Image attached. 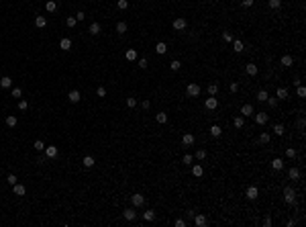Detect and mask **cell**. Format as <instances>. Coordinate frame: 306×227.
Wrapping results in <instances>:
<instances>
[{
    "label": "cell",
    "instance_id": "28",
    "mask_svg": "<svg viewBox=\"0 0 306 227\" xmlns=\"http://www.w3.org/2000/svg\"><path fill=\"white\" fill-rule=\"evenodd\" d=\"M100 31L102 29H100L98 23H92V25H90V35H100Z\"/></svg>",
    "mask_w": 306,
    "mask_h": 227
},
{
    "label": "cell",
    "instance_id": "34",
    "mask_svg": "<svg viewBox=\"0 0 306 227\" xmlns=\"http://www.w3.org/2000/svg\"><path fill=\"white\" fill-rule=\"evenodd\" d=\"M6 125H8V127H16V117H14V115H8V117H6Z\"/></svg>",
    "mask_w": 306,
    "mask_h": 227
},
{
    "label": "cell",
    "instance_id": "4",
    "mask_svg": "<svg viewBox=\"0 0 306 227\" xmlns=\"http://www.w3.org/2000/svg\"><path fill=\"white\" fill-rule=\"evenodd\" d=\"M186 92H188V96H198V94H200V86H198V84H188Z\"/></svg>",
    "mask_w": 306,
    "mask_h": 227
},
{
    "label": "cell",
    "instance_id": "26",
    "mask_svg": "<svg viewBox=\"0 0 306 227\" xmlns=\"http://www.w3.org/2000/svg\"><path fill=\"white\" fill-rule=\"evenodd\" d=\"M125 57H127L129 62H135V59H137V51H135V49H127V53H125Z\"/></svg>",
    "mask_w": 306,
    "mask_h": 227
},
{
    "label": "cell",
    "instance_id": "51",
    "mask_svg": "<svg viewBox=\"0 0 306 227\" xmlns=\"http://www.w3.org/2000/svg\"><path fill=\"white\" fill-rule=\"evenodd\" d=\"M182 162H184V164H192V162H194V158H192L190 153H186V156L182 158Z\"/></svg>",
    "mask_w": 306,
    "mask_h": 227
},
{
    "label": "cell",
    "instance_id": "29",
    "mask_svg": "<svg viewBox=\"0 0 306 227\" xmlns=\"http://www.w3.org/2000/svg\"><path fill=\"white\" fill-rule=\"evenodd\" d=\"M143 221H155V211H145L143 213Z\"/></svg>",
    "mask_w": 306,
    "mask_h": 227
},
{
    "label": "cell",
    "instance_id": "22",
    "mask_svg": "<svg viewBox=\"0 0 306 227\" xmlns=\"http://www.w3.org/2000/svg\"><path fill=\"white\" fill-rule=\"evenodd\" d=\"M182 143L184 145H194V135H192V133H186L182 137Z\"/></svg>",
    "mask_w": 306,
    "mask_h": 227
},
{
    "label": "cell",
    "instance_id": "18",
    "mask_svg": "<svg viewBox=\"0 0 306 227\" xmlns=\"http://www.w3.org/2000/svg\"><path fill=\"white\" fill-rule=\"evenodd\" d=\"M245 72H247L249 76H255L259 70H257V66H255V63H247V66H245Z\"/></svg>",
    "mask_w": 306,
    "mask_h": 227
},
{
    "label": "cell",
    "instance_id": "35",
    "mask_svg": "<svg viewBox=\"0 0 306 227\" xmlns=\"http://www.w3.org/2000/svg\"><path fill=\"white\" fill-rule=\"evenodd\" d=\"M216 92H218V84H210V86H208V94H210V96H216Z\"/></svg>",
    "mask_w": 306,
    "mask_h": 227
},
{
    "label": "cell",
    "instance_id": "32",
    "mask_svg": "<svg viewBox=\"0 0 306 227\" xmlns=\"http://www.w3.org/2000/svg\"><path fill=\"white\" fill-rule=\"evenodd\" d=\"M233 125H235L237 129H243V125H245V119H243V117H235V121H233Z\"/></svg>",
    "mask_w": 306,
    "mask_h": 227
},
{
    "label": "cell",
    "instance_id": "27",
    "mask_svg": "<svg viewBox=\"0 0 306 227\" xmlns=\"http://www.w3.org/2000/svg\"><path fill=\"white\" fill-rule=\"evenodd\" d=\"M220 133H223V129H220L218 125H212L210 127V135L212 137H220Z\"/></svg>",
    "mask_w": 306,
    "mask_h": 227
},
{
    "label": "cell",
    "instance_id": "45",
    "mask_svg": "<svg viewBox=\"0 0 306 227\" xmlns=\"http://www.w3.org/2000/svg\"><path fill=\"white\" fill-rule=\"evenodd\" d=\"M170 68H171V70H174V72H178V70H180V68H182V63H180V62H178V59H174V62H171V63H170Z\"/></svg>",
    "mask_w": 306,
    "mask_h": 227
},
{
    "label": "cell",
    "instance_id": "13",
    "mask_svg": "<svg viewBox=\"0 0 306 227\" xmlns=\"http://www.w3.org/2000/svg\"><path fill=\"white\" fill-rule=\"evenodd\" d=\"M194 223H196V227H204L208 221H206V217H204V215H194Z\"/></svg>",
    "mask_w": 306,
    "mask_h": 227
},
{
    "label": "cell",
    "instance_id": "41",
    "mask_svg": "<svg viewBox=\"0 0 306 227\" xmlns=\"http://www.w3.org/2000/svg\"><path fill=\"white\" fill-rule=\"evenodd\" d=\"M116 6L121 8V10H125V8H129V0H118V2H116Z\"/></svg>",
    "mask_w": 306,
    "mask_h": 227
},
{
    "label": "cell",
    "instance_id": "61",
    "mask_svg": "<svg viewBox=\"0 0 306 227\" xmlns=\"http://www.w3.org/2000/svg\"><path fill=\"white\" fill-rule=\"evenodd\" d=\"M237 90H239V84L233 82V84H231V92H237Z\"/></svg>",
    "mask_w": 306,
    "mask_h": 227
},
{
    "label": "cell",
    "instance_id": "19",
    "mask_svg": "<svg viewBox=\"0 0 306 227\" xmlns=\"http://www.w3.org/2000/svg\"><path fill=\"white\" fill-rule=\"evenodd\" d=\"M122 217H125V219H127V221H135L137 213H135V211H133V209H127V211L122 213Z\"/></svg>",
    "mask_w": 306,
    "mask_h": 227
},
{
    "label": "cell",
    "instance_id": "47",
    "mask_svg": "<svg viewBox=\"0 0 306 227\" xmlns=\"http://www.w3.org/2000/svg\"><path fill=\"white\" fill-rule=\"evenodd\" d=\"M96 94H98L100 98H104V96H106V88H104V86H98V90H96Z\"/></svg>",
    "mask_w": 306,
    "mask_h": 227
},
{
    "label": "cell",
    "instance_id": "44",
    "mask_svg": "<svg viewBox=\"0 0 306 227\" xmlns=\"http://www.w3.org/2000/svg\"><path fill=\"white\" fill-rule=\"evenodd\" d=\"M223 39H224L227 43H231L233 39H235V37H233V33H229V31H224V33H223Z\"/></svg>",
    "mask_w": 306,
    "mask_h": 227
},
{
    "label": "cell",
    "instance_id": "53",
    "mask_svg": "<svg viewBox=\"0 0 306 227\" xmlns=\"http://www.w3.org/2000/svg\"><path fill=\"white\" fill-rule=\"evenodd\" d=\"M267 4H269V8H280V4H282V2H280V0H269Z\"/></svg>",
    "mask_w": 306,
    "mask_h": 227
},
{
    "label": "cell",
    "instance_id": "12",
    "mask_svg": "<svg viewBox=\"0 0 306 227\" xmlns=\"http://www.w3.org/2000/svg\"><path fill=\"white\" fill-rule=\"evenodd\" d=\"M272 168L273 170H284V160L282 158H273L272 160Z\"/></svg>",
    "mask_w": 306,
    "mask_h": 227
},
{
    "label": "cell",
    "instance_id": "46",
    "mask_svg": "<svg viewBox=\"0 0 306 227\" xmlns=\"http://www.w3.org/2000/svg\"><path fill=\"white\" fill-rule=\"evenodd\" d=\"M127 106H129V109H133V106H137V98L129 96V98H127Z\"/></svg>",
    "mask_w": 306,
    "mask_h": 227
},
{
    "label": "cell",
    "instance_id": "39",
    "mask_svg": "<svg viewBox=\"0 0 306 227\" xmlns=\"http://www.w3.org/2000/svg\"><path fill=\"white\" fill-rule=\"evenodd\" d=\"M273 133H276V135H284V125H273Z\"/></svg>",
    "mask_w": 306,
    "mask_h": 227
},
{
    "label": "cell",
    "instance_id": "24",
    "mask_svg": "<svg viewBox=\"0 0 306 227\" xmlns=\"http://www.w3.org/2000/svg\"><path fill=\"white\" fill-rule=\"evenodd\" d=\"M82 166H84V168H92V166H94V158H92V156H86V158L82 160Z\"/></svg>",
    "mask_w": 306,
    "mask_h": 227
},
{
    "label": "cell",
    "instance_id": "52",
    "mask_svg": "<svg viewBox=\"0 0 306 227\" xmlns=\"http://www.w3.org/2000/svg\"><path fill=\"white\" fill-rule=\"evenodd\" d=\"M6 182H8V184H10V186H12V184H16V176H14V174H8Z\"/></svg>",
    "mask_w": 306,
    "mask_h": 227
},
{
    "label": "cell",
    "instance_id": "48",
    "mask_svg": "<svg viewBox=\"0 0 306 227\" xmlns=\"http://www.w3.org/2000/svg\"><path fill=\"white\" fill-rule=\"evenodd\" d=\"M267 104H269L272 109H276V106H278V98H276V96H273V98H269V96H267Z\"/></svg>",
    "mask_w": 306,
    "mask_h": 227
},
{
    "label": "cell",
    "instance_id": "58",
    "mask_svg": "<svg viewBox=\"0 0 306 227\" xmlns=\"http://www.w3.org/2000/svg\"><path fill=\"white\" fill-rule=\"evenodd\" d=\"M84 19H86V14L82 13V10H80V13H78V14H76V21H84Z\"/></svg>",
    "mask_w": 306,
    "mask_h": 227
},
{
    "label": "cell",
    "instance_id": "11",
    "mask_svg": "<svg viewBox=\"0 0 306 227\" xmlns=\"http://www.w3.org/2000/svg\"><path fill=\"white\" fill-rule=\"evenodd\" d=\"M253 115V106L251 104H243L241 106V117H251Z\"/></svg>",
    "mask_w": 306,
    "mask_h": 227
},
{
    "label": "cell",
    "instance_id": "59",
    "mask_svg": "<svg viewBox=\"0 0 306 227\" xmlns=\"http://www.w3.org/2000/svg\"><path fill=\"white\" fill-rule=\"evenodd\" d=\"M176 227H186V221H184V219H176Z\"/></svg>",
    "mask_w": 306,
    "mask_h": 227
},
{
    "label": "cell",
    "instance_id": "55",
    "mask_svg": "<svg viewBox=\"0 0 306 227\" xmlns=\"http://www.w3.org/2000/svg\"><path fill=\"white\" fill-rule=\"evenodd\" d=\"M253 2H255V0H241V4H243L245 8H249V6H253Z\"/></svg>",
    "mask_w": 306,
    "mask_h": 227
},
{
    "label": "cell",
    "instance_id": "57",
    "mask_svg": "<svg viewBox=\"0 0 306 227\" xmlns=\"http://www.w3.org/2000/svg\"><path fill=\"white\" fill-rule=\"evenodd\" d=\"M27 106H29L27 100H20V103H19V109H20V110H27Z\"/></svg>",
    "mask_w": 306,
    "mask_h": 227
},
{
    "label": "cell",
    "instance_id": "5",
    "mask_svg": "<svg viewBox=\"0 0 306 227\" xmlns=\"http://www.w3.org/2000/svg\"><path fill=\"white\" fill-rule=\"evenodd\" d=\"M131 200H133V205H135V207H143V203H145V196H143V194H139V193H135L133 196H131Z\"/></svg>",
    "mask_w": 306,
    "mask_h": 227
},
{
    "label": "cell",
    "instance_id": "3",
    "mask_svg": "<svg viewBox=\"0 0 306 227\" xmlns=\"http://www.w3.org/2000/svg\"><path fill=\"white\" fill-rule=\"evenodd\" d=\"M57 153H59V150H57L55 145H49V147H45V158H47V160L57 158Z\"/></svg>",
    "mask_w": 306,
    "mask_h": 227
},
{
    "label": "cell",
    "instance_id": "54",
    "mask_svg": "<svg viewBox=\"0 0 306 227\" xmlns=\"http://www.w3.org/2000/svg\"><path fill=\"white\" fill-rule=\"evenodd\" d=\"M204 158H206V151H204V150H198V151H196V160H204Z\"/></svg>",
    "mask_w": 306,
    "mask_h": 227
},
{
    "label": "cell",
    "instance_id": "20",
    "mask_svg": "<svg viewBox=\"0 0 306 227\" xmlns=\"http://www.w3.org/2000/svg\"><path fill=\"white\" fill-rule=\"evenodd\" d=\"M0 86H2V88H10V86H12V80H10L8 76H2V78H0Z\"/></svg>",
    "mask_w": 306,
    "mask_h": 227
},
{
    "label": "cell",
    "instance_id": "49",
    "mask_svg": "<svg viewBox=\"0 0 306 227\" xmlns=\"http://www.w3.org/2000/svg\"><path fill=\"white\" fill-rule=\"evenodd\" d=\"M296 94H298L300 98H304V96H306V88H304V86H298V90H296Z\"/></svg>",
    "mask_w": 306,
    "mask_h": 227
},
{
    "label": "cell",
    "instance_id": "15",
    "mask_svg": "<svg viewBox=\"0 0 306 227\" xmlns=\"http://www.w3.org/2000/svg\"><path fill=\"white\" fill-rule=\"evenodd\" d=\"M243 47H245V45H243V41H241V39H233V51L241 53V51H243Z\"/></svg>",
    "mask_w": 306,
    "mask_h": 227
},
{
    "label": "cell",
    "instance_id": "1",
    "mask_svg": "<svg viewBox=\"0 0 306 227\" xmlns=\"http://www.w3.org/2000/svg\"><path fill=\"white\" fill-rule=\"evenodd\" d=\"M284 200L288 203V205H294V200H296V193H294V188H290V186H286V188H284Z\"/></svg>",
    "mask_w": 306,
    "mask_h": 227
},
{
    "label": "cell",
    "instance_id": "56",
    "mask_svg": "<svg viewBox=\"0 0 306 227\" xmlns=\"http://www.w3.org/2000/svg\"><path fill=\"white\" fill-rule=\"evenodd\" d=\"M139 68H141V70L147 68V59H145V57H141V59H139Z\"/></svg>",
    "mask_w": 306,
    "mask_h": 227
},
{
    "label": "cell",
    "instance_id": "14",
    "mask_svg": "<svg viewBox=\"0 0 306 227\" xmlns=\"http://www.w3.org/2000/svg\"><path fill=\"white\" fill-rule=\"evenodd\" d=\"M45 10H47V13H55V10H57V2H55V0H47V2H45Z\"/></svg>",
    "mask_w": 306,
    "mask_h": 227
},
{
    "label": "cell",
    "instance_id": "16",
    "mask_svg": "<svg viewBox=\"0 0 306 227\" xmlns=\"http://www.w3.org/2000/svg\"><path fill=\"white\" fill-rule=\"evenodd\" d=\"M59 47H61V49H65V51H69V49H72V39L63 37V39L59 41Z\"/></svg>",
    "mask_w": 306,
    "mask_h": 227
},
{
    "label": "cell",
    "instance_id": "37",
    "mask_svg": "<svg viewBox=\"0 0 306 227\" xmlns=\"http://www.w3.org/2000/svg\"><path fill=\"white\" fill-rule=\"evenodd\" d=\"M76 23H78V21H76V16H68V19H65V25H68L69 29H74Z\"/></svg>",
    "mask_w": 306,
    "mask_h": 227
},
{
    "label": "cell",
    "instance_id": "33",
    "mask_svg": "<svg viewBox=\"0 0 306 227\" xmlns=\"http://www.w3.org/2000/svg\"><path fill=\"white\" fill-rule=\"evenodd\" d=\"M286 96H288V90H286V88H278L276 98H278V100H282V98H286Z\"/></svg>",
    "mask_w": 306,
    "mask_h": 227
},
{
    "label": "cell",
    "instance_id": "21",
    "mask_svg": "<svg viewBox=\"0 0 306 227\" xmlns=\"http://www.w3.org/2000/svg\"><path fill=\"white\" fill-rule=\"evenodd\" d=\"M155 51H157V53H159V55L167 53V45H165V43H163V41H159V43H157V45H155Z\"/></svg>",
    "mask_w": 306,
    "mask_h": 227
},
{
    "label": "cell",
    "instance_id": "31",
    "mask_svg": "<svg viewBox=\"0 0 306 227\" xmlns=\"http://www.w3.org/2000/svg\"><path fill=\"white\" fill-rule=\"evenodd\" d=\"M127 29H129V27H127V23H125V21H121V23H118V25H116V33H127Z\"/></svg>",
    "mask_w": 306,
    "mask_h": 227
},
{
    "label": "cell",
    "instance_id": "23",
    "mask_svg": "<svg viewBox=\"0 0 306 227\" xmlns=\"http://www.w3.org/2000/svg\"><path fill=\"white\" fill-rule=\"evenodd\" d=\"M192 174H194V176H196V178H200V176H202V174H204V170H202V166H200V164H196V166H192Z\"/></svg>",
    "mask_w": 306,
    "mask_h": 227
},
{
    "label": "cell",
    "instance_id": "50",
    "mask_svg": "<svg viewBox=\"0 0 306 227\" xmlns=\"http://www.w3.org/2000/svg\"><path fill=\"white\" fill-rule=\"evenodd\" d=\"M286 156H288V158H296V150H294V147H288V150H286Z\"/></svg>",
    "mask_w": 306,
    "mask_h": 227
},
{
    "label": "cell",
    "instance_id": "25",
    "mask_svg": "<svg viewBox=\"0 0 306 227\" xmlns=\"http://www.w3.org/2000/svg\"><path fill=\"white\" fill-rule=\"evenodd\" d=\"M288 176H290L292 180H298L300 178V170L298 168H290V170H288Z\"/></svg>",
    "mask_w": 306,
    "mask_h": 227
},
{
    "label": "cell",
    "instance_id": "8",
    "mask_svg": "<svg viewBox=\"0 0 306 227\" xmlns=\"http://www.w3.org/2000/svg\"><path fill=\"white\" fill-rule=\"evenodd\" d=\"M68 100H69V103H80V100H82V94L78 92V90H72V92L68 94Z\"/></svg>",
    "mask_w": 306,
    "mask_h": 227
},
{
    "label": "cell",
    "instance_id": "38",
    "mask_svg": "<svg viewBox=\"0 0 306 227\" xmlns=\"http://www.w3.org/2000/svg\"><path fill=\"white\" fill-rule=\"evenodd\" d=\"M157 123H167V115L165 113H157Z\"/></svg>",
    "mask_w": 306,
    "mask_h": 227
},
{
    "label": "cell",
    "instance_id": "7",
    "mask_svg": "<svg viewBox=\"0 0 306 227\" xmlns=\"http://www.w3.org/2000/svg\"><path fill=\"white\" fill-rule=\"evenodd\" d=\"M186 25H188V23H186V19H182V16L174 21V29H176V31H184V29H186Z\"/></svg>",
    "mask_w": 306,
    "mask_h": 227
},
{
    "label": "cell",
    "instance_id": "43",
    "mask_svg": "<svg viewBox=\"0 0 306 227\" xmlns=\"http://www.w3.org/2000/svg\"><path fill=\"white\" fill-rule=\"evenodd\" d=\"M259 143H269V135H267V133H261V135H259Z\"/></svg>",
    "mask_w": 306,
    "mask_h": 227
},
{
    "label": "cell",
    "instance_id": "10",
    "mask_svg": "<svg viewBox=\"0 0 306 227\" xmlns=\"http://www.w3.org/2000/svg\"><path fill=\"white\" fill-rule=\"evenodd\" d=\"M267 119H269V117H267V113H257V115H255V123H257V125H265V123H267Z\"/></svg>",
    "mask_w": 306,
    "mask_h": 227
},
{
    "label": "cell",
    "instance_id": "6",
    "mask_svg": "<svg viewBox=\"0 0 306 227\" xmlns=\"http://www.w3.org/2000/svg\"><path fill=\"white\" fill-rule=\"evenodd\" d=\"M204 106H206L208 110H214V109L218 106V100H216L214 96H210V98H206V103H204Z\"/></svg>",
    "mask_w": 306,
    "mask_h": 227
},
{
    "label": "cell",
    "instance_id": "42",
    "mask_svg": "<svg viewBox=\"0 0 306 227\" xmlns=\"http://www.w3.org/2000/svg\"><path fill=\"white\" fill-rule=\"evenodd\" d=\"M10 94H12V98H20V96H23V90L16 86V88H12V92H10Z\"/></svg>",
    "mask_w": 306,
    "mask_h": 227
},
{
    "label": "cell",
    "instance_id": "2",
    "mask_svg": "<svg viewBox=\"0 0 306 227\" xmlns=\"http://www.w3.org/2000/svg\"><path fill=\"white\" fill-rule=\"evenodd\" d=\"M245 196H247L249 200H255V199L259 196V190H257V186H249V188L245 190Z\"/></svg>",
    "mask_w": 306,
    "mask_h": 227
},
{
    "label": "cell",
    "instance_id": "17",
    "mask_svg": "<svg viewBox=\"0 0 306 227\" xmlns=\"http://www.w3.org/2000/svg\"><path fill=\"white\" fill-rule=\"evenodd\" d=\"M280 63H282V66H284V68H290V66H292V63H294V59H292V55H284V57H282V59H280Z\"/></svg>",
    "mask_w": 306,
    "mask_h": 227
},
{
    "label": "cell",
    "instance_id": "9",
    "mask_svg": "<svg viewBox=\"0 0 306 227\" xmlns=\"http://www.w3.org/2000/svg\"><path fill=\"white\" fill-rule=\"evenodd\" d=\"M12 190H14V194H16V196H25V193H27V188H25L23 184H19V182H16V184H12Z\"/></svg>",
    "mask_w": 306,
    "mask_h": 227
},
{
    "label": "cell",
    "instance_id": "30",
    "mask_svg": "<svg viewBox=\"0 0 306 227\" xmlns=\"http://www.w3.org/2000/svg\"><path fill=\"white\" fill-rule=\"evenodd\" d=\"M35 25H37L39 29H43L45 25H47V19H45V16H37V19H35Z\"/></svg>",
    "mask_w": 306,
    "mask_h": 227
},
{
    "label": "cell",
    "instance_id": "40",
    "mask_svg": "<svg viewBox=\"0 0 306 227\" xmlns=\"http://www.w3.org/2000/svg\"><path fill=\"white\" fill-rule=\"evenodd\" d=\"M267 96H269V94H267V90H259V92H257V100H267Z\"/></svg>",
    "mask_w": 306,
    "mask_h": 227
},
{
    "label": "cell",
    "instance_id": "36",
    "mask_svg": "<svg viewBox=\"0 0 306 227\" xmlns=\"http://www.w3.org/2000/svg\"><path fill=\"white\" fill-rule=\"evenodd\" d=\"M33 150H37V151H43V150H45V145H43V141H41V139H37V141L33 143Z\"/></svg>",
    "mask_w": 306,
    "mask_h": 227
},
{
    "label": "cell",
    "instance_id": "60",
    "mask_svg": "<svg viewBox=\"0 0 306 227\" xmlns=\"http://www.w3.org/2000/svg\"><path fill=\"white\" fill-rule=\"evenodd\" d=\"M141 106H143V109H145V110H147V109H149V106H151V103H149V100H143V103H141Z\"/></svg>",
    "mask_w": 306,
    "mask_h": 227
}]
</instances>
